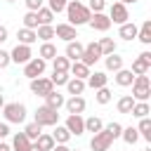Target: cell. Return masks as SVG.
I'll return each mask as SVG.
<instances>
[{
    "label": "cell",
    "mask_w": 151,
    "mask_h": 151,
    "mask_svg": "<svg viewBox=\"0 0 151 151\" xmlns=\"http://www.w3.org/2000/svg\"><path fill=\"white\" fill-rule=\"evenodd\" d=\"M68 76H73V78H78V80H87L90 68H87L83 61H73V64L68 66Z\"/></svg>",
    "instance_id": "18"
},
{
    "label": "cell",
    "mask_w": 151,
    "mask_h": 151,
    "mask_svg": "<svg viewBox=\"0 0 151 151\" xmlns=\"http://www.w3.org/2000/svg\"><path fill=\"white\" fill-rule=\"evenodd\" d=\"M120 2H123V5H127V2H137V0H120Z\"/></svg>",
    "instance_id": "54"
},
{
    "label": "cell",
    "mask_w": 151,
    "mask_h": 151,
    "mask_svg": "<svg viewBox=\"0 0 151 151\" xmlns=\"http://www.w3.org/2000/svg\"><path fill=\"white\" fill-rule=\"evenodd\" d=\"M132 80H134V73H132L130 68H120V71H116V85H120V87H130Z\"/></svg>",
    "instance_id": "19"
},
{
    "label": "cell",
    "mask_w": 151,
    "mask_h": 151,
    "mask_svg": "<svg viewBox=\"0 0 151 151\" xmlns=\"http://www.w3.org/2000/svg\"><path fill=\"white\" fill-rule=\"evenodd\" d=\"M66 5H68V0H50V12L52 14H59V12L66 9Z\"/></svg>",
    "instance_id": "42"
},
{
    "label": "cell",
    "mask_w": 151,
    "mask_h": 151,
    "mask_svg": "<svg viewBox=\"0 0 151 151\" xmlns=\"http://www.w3.org/2000/svg\"><path fill=\"white\" fill-rule=\"evenodd\" d=\"M35 146H38L40 151H52V149H54V139H52V134H40V137L35 139Z\"/></svg>",
    "instance_id": "34"
},
{
    "label": "cell",
    "mask_w": 151,
    "mask_h": 151,
    "mask_svg": "<svg viewBox=\"0 0 151 151\" xmlns=\"http://www.w3.org/2000/svg\"><path fill=\"white\" fill-rule=\"evenodd\" d=\"M149 97H151L149 76H134V80H132V99L134 101H146Z\"/></svg>",
    "instance_id": "2"
},
{
    "label": "cell",
    "mask_w": 151,
    "mask_h": 151,
    "mask_svg": "<svg viewBox=\"0 0 151 151\" xmlns=\"http://www.w3.org/2000/svg\"><path fill=\"white\" fill-rule=\"evenodd\" d=\"M2 116H5V123H24L26 120V106L19 104V101L5 104L2 106Z\"/></svg>",
    "instance_id": "3"
},
{
    "label": "cell",
    "mask_w": 151,
    "mask_h": 151,
    "mask_svg": "<svg viewBox=\"0 0 151 151\" xmlns=\"http://www.w3.org/2000/svg\"><path fill=\"white\" fill-rule=\"evenodd\" d=\"M26 7H28V12H38L42 7V0H26Z\"/></svg>",
    "instance_id": "47"
},
{
    "label": "cell",
    "mask_w": 151,
    "mask_h": 151,
    "mask_svg": "<svg viewBox=\"0 0 151 151\" xmlns=\"http://www.w3.org/2000/svg\"><path fill=\"white\" fill-rule=\"evenodd\" d=\"M5 106V94H2V90H0V109Z\"/></svg>",
    "instance_id": "52"
},
{
    "label": "cell",
    "mask_w": 151,
    "mask_h": 151,
    "mask_svg": "<svg viewBox=\"0 0 151 151\" xmlns=\"http://www.w3.org/2000/svg\"><path fill=\"white\" fill-rule=\"evenodd\" d=\"M106 83H109V76H106L104 71H94V73H90V76H87V80H85V85H90L92 90L106 87Z\"/></svg>",
    "instance_id": "16"
},
{
    "label": "cell",
    "mask_w": 151,
    "mask_h": 151,
    "mask_svg": "<svg viewBox=\"0 0 151 151\" xmlns=\"http://www.w3.org/2000/svg\"><path fill=\"white\" fill-rule=\"evenodd\" d=\"M38 57H40V59H45V61H47V59H54V57H57V47H54L52 42H42V45H40Z\"/></svg>",
    "instance_id": "33"
},
{
    "label": "cell",
    "mask_w": 151,
    "mask_h": 151,
    "mask_svg": "<svg viewBox=\"0 0 151 151\" xmlns=\"http://www.w3.org/2000/svg\"><path fill=\"white\" fill-rule=\"evenodd\" d=\"M68 66H71V61L66 59V57H54L52 59V68H54V73H68Z\"/></svg>",
    "instance_id": "30"
},
{
    "label": "cell",
    "mask_w": 151,
    "mask_h": 151,
    "mask_svg": "<svg viewBox=\"0 0 151 151\" xmlns=\"http://www.w3.org/2000/svg\"><path fill=\"white\" fill-rule=\"evenodd\" d=\"M54 35L61 38V40H66V42H71V40L78 38V31H76V26H71V24H57Z\"/></svg>",
    "instance_id": "12"
},
{
    "label": "cell",
    "mask_w": 151,
    "mask_h": 151,
    "mask_svg": "<svg viewBox=\"0 0 151 151\" xmlns=\"http://www.w3.org/2000/svg\"><path fill=\"white\" fill-rule=\"evenodd\" d=\"M64 101H66L64 94H59V92H54V90L45 97V106H50V109H54V111H59V109L64 106Z\"/></svg>",
    "instance_id": "23"
},
{
    "label": "cell",
    "mask_w": 151,
    "mask_h": 151,
    "mask_svg": "<svg viewBox=\"0 0 151 151\" xmlns=\"http://www.w3.org/2000/svg\"><path fill=\"white\" fill-rule=\"evenodd\" d=\"M137 40L144 45H151V19H146L139 28H137Z\"/></svg>",
    "instance_id": "22"
},
{
    "label": "cell",
    "mask_w": 151,
    "mask_h": 151,
    "mask_svg": "<svg viewBox=\"0 0 151 151\" xmlns=\"http://www.w3.org/2000/svg\"><path fill=\"white\" fill-rule=\"evenodd\" d=\"M111 97H113V94H111V90H109V87H99V90H97V94H94L97 104H101V106H104V104H109V101H111Z\"/></svg>",
    "instance_id": "40"
},
{
    "label": "cell",
    "mask_w": 151,
    "mask_h": 151,
    "mask_svg": "<svg viewBox=\"0 0 151 151\" xmlns=\"http://www.w3.org/2000/svg\"><path fill=\"white\" fill-rule=\"evenodd\" d=\"M24 134H26L28 139H38V137L42 134V127H40L38 123H28V125L24 127Z\"/></svg>",
    "instance_id": "39"
},
{
    "label": "cell",
    "mask_w": 151,
    "mask_h": 151,
    "mask_svg": "<svg viewBox=\"0 0 151 151\" xmlns=\"http://www.w3.org/2000/svg\"><path fill=\"white\" fill-rule=\"evenodd\" d=\"M9 59H12L14 64H26V61L33 59V52H31L28 45H17V47L9 52Z\"/></svg>",
    "instance_id": "11"
},
{
    "label": "cell",
    "mask_w": 151,
    "mask_h": 151,
    "mask_svg": "<svg viewBox=\"0 0 151 151\" xmlns=\"http://www.w3.org/2000/svg\"><path fill=\"white\" fill-rule=\"evenodd\" d=\"M31 151H40V149H38V146H35V144H31Z\"/></svg>",
    "instance_id": "53"
},
{
    "label": "cell",
    "mask_w": 151,
    "mask_h": 151,
    "mask_svg": "<svg viewBox=\"0 0 151 151\" xmlns=\"http://www.w3.org/2000/svg\"><path fill=\"white\" fill-rule=\"evenodd\" d=\"M149 113H151L149 101H134V106H132V111H130V116H134V118H146Z\"/></svg>",
    "instance_id": "26"
},
{
    "label": "cell",
    "mask_w": 151,
    "mask_h": 151,
    "mask_svg": "<svg viewBox=\"0 0 151 151\" xmlns=\"http://www.w3.org/2000/svg\"><path fill=\"white\" fill-rule=\"evenodd\" d=\"M68 78H71L68 73H52V78H50V80H52V85H57V87H59V85H66V83H68Z\"/></svg>",
    "instance_id": "44"
},
{
    "label": "cell",
    "mask_w": 151,
    "mask_h": 151,
    "mask_svg": "<svg viewBox=\"0 0 151 151\" xmlns=\"http://www.w3.org/2000/svg\"><path fill=\"white\" fill-rule=\"evenodd\" d=\"M64 106H66L68 116H80V113L85 111L87 101H85L83 97H71V99H66V101H64Z\"/></svg>",
    "instance_id": "13"
},
{
    "label": "cell",
    "mask_w": 151,
    "mask_h": 151,
    "mask_svg": "<svg viewBox=\"0 0 151 151\" xmlns=\"http://www.w3.org/2000/svg\"><path fill=\"white\" fill-rule=\"evenodd\" d=\"M99 59H101L99 45H97V42H87V45H85V50H83V57H80V61H83V64L90 68V66H94Z\"/></svg>",
    "instance_id": "8"
},
{
    "label": "cell",
    "mask_w": 151,
    "mask_h": 151,
    "mask_svg": "<svg viewBox=\"0 0 151 151\" xmlns=\"http://www.w3.org/2000/svg\"><path fill=\"white\" fill-rule=\"evenodd\" d=\"M104 61H106V68H109V71H113V73L123 68V57H118L116 52H113V54H106V59H104Z\"/></svg>",
    "instance_id": "31"
},
{
    "label": "cell",
    "mask_w": 151,
    "mask_h": 151,
    "mask_svg": "<svg viewBox=\"0 0 151 151\" xmlns=\"http://www.w3.org/2000/svg\"><path fill=\"white\" fill-rule=\"evenodd\" d=\"M83 50H85V45H83V42H78V40H71V42L66 45V59H68V61H80V57H83Z\"/></svg>",
    "instance_id": "17"
},
{
    "label": "cell",
    "mask_w": 151,
    "mask_h": 151,
    "mask_svg": "<svg viewBox=\"0 0 151 151\" xmlns=\"http://www.w3.org/2000/svg\"><path fill=\"white\" fill-rule=\"evenodd\" d=\"M24 28H31V31L38 28V17H35V12H26V14H24Z\"/></svg>",
    "instance_id": "41"
},
{
    "label": "cell",
    "mask_w": 151,
    "mask_h": 151,
    "mask_svg": "<svg viewBox=\"0 0 151 151\" xmlns=\"http://www.w3.org/2000/svg\"><path fill=\"white\" fill-rule=\"evenodd\" d=\"M35 38H40L42 42H50V40L54 38V26H38Z\"/></svg>",
    "instance_id": "35"
},
{
    "label": "cell",
    "mask_w": 151,
    "mask_h": 151,
    "mask_svg": "<svg viewBox=\"0 0 151 151\" xmlns=\"http://www.w3.org/2000/svg\"><path fill=\"white\" fill-rule=\"evenodd\" d=\"M85 80H78V78H68V83H66V90H68V94L71 97H80L83 92H85Z\"/></svg>",
    "instance_id": "20"
},
{
    "label": "cell",
    "mask_w": 151,
    "mask_h": 151,
    "mask_svg": "<svg viewBox=\"0 0 151 151\" xmlns=\"http://www.w3.org/2000/svg\"><path fill=\"white\" fill-rule=\"evenodd\" d=\"M104 130L116 139V137H120V132H123V125L120 123H109V125H104Z\"/></svg>",
    "instance_id": "43"
},
{
    "label": "cell",
    "mask_w": 151,
    "mask_h": 151,
    "mask_svg": "<svg viewBox=\"0 0 151 151\" xmlns=\"http://www.w3.org/2000/svg\"><path fill=\"white\" fill-rule=\"evenodd\" d=\"M144 151H151V149H144Z\"/></svg>",
    "instance_id": "55"
},
{
    "label": "cell",
    "mask_w": 151,
    "mask_h": 151,
    "mask_svg": "<svg viewBox=\"0 0 151 151\" xmlns=\"http://www.w3.org/2000/svg\"><path fill=\"white\" fill-rule=\"evenodd\" d=\"M97 45H99L101 57H106V54H113V52H116V42H113V38H101Z\"/></svg>",
    "instance_id": "32"
},
{
    "label": "cell",
    "mask_w": 151,
    "mask_h": 151,
    "mask_svg": "<svg viewBox=\"0 0 151 151\" xmlns=\"http://www.w3.org/2000/svg\"><path fill=\"white\" fill-rule=\"evenodd\" d=\"M120 137L125 139V144H137V139H139V132H137V127H123V132H120Z\"/></svg>",
    "instance_id": "37"
},
{
    "label": "cell",
    "mask_w": 151,
    "mask_h": 151,
    "mask_svg": "<svg viewBox=\"0 0 151 151\" xmlns=\"http://www.w3.org/2000/svg\"><path fill=\"white\" fill-rule=\"evenodd\" d=\"M149 68H151V52H142L134 61H132V73L134 76H146L149 73Z\"/></svg>",
    "instance_id": "9"
},
{
    "label": "cell",
    "mask_w": 151,
    "mask_h": 151,
    "mask_svg": "<svg viewBox=\"0 0 151 151\" xmlns=\"http://www.w3.org/2000/svg\"><path fill=\"white\" fill-rule=\"evenodd\" d=\"M132 106H134L132 94H125V97H120V99H118V113H130V111H132Z\"/></svg>",
    "instance_id": "36"
},
{
    "label": "cell",
    "mask_w": 151,
    "mask_h": 151,
    "mask_svg": "<svg viewBox=\"0 0 151 151\" xmlns=\"http://www.w3.org/2000/svg\"><path fill=\"white\" fill-rule=\"evenodd\" d=\"M101 127H104V123H101V118H97V116H92V118L85 120V132H94V134H97Z\"/></svg>",
    "instance_id": "38"
},
{
    "label": "cell",
    "mask_w": 151,
    "mask_h": 151,
    "mask_svg": "<svg viewBox=\"0 0 151 151\" xmlns=\"http://www.w3.org/2000/svg\"><path fill=\"white\" fill-rule=\"evenodd\" d=\"M0 151H12V146H9V144H5V142H0Z\"/></svg>",
    "instance_id": "51"
},
{
    "label": "cell",
    "mask_w": 151,
    "mask_h": 151,
    "mask_svg": "<svg viewBox=\"0 0 151 151\" xmlns=\"http://www.w3.org/2000/svg\"><path fill=\"white\" fill-rule=\"evenodd\" d=\"M118 35H120L123 40H134V38H137V26H134V24H130V21H125V24H120Z\"/></svg>",
    "instance_id": "24"
},
{
    "label": "cell",
    "mask_w": 151,
    "mask_h": 151,
    "mask_svg": "<svg viewBox=\"0 0 151 151\" xmlns=\"http://www.w3.org/2000/svg\"><path fill=\"white\" fill-rule=\"evenodd\" d=\"M104 7H106V0H90V12L92 14H97V12H104Z\"/></svg>",
    "instance_id": "45"
},
{
    "label": "cell",
    "mask_w": 151,
    "mask_h": 151,
    "mask_svg": "<svg viewBox=\"0 0 151 151\" xmlns=\"http://www.w3.org/2000/svg\"><path fill=\"white\" fill-rule=\"evenodd\" d=\"M7 134H9V125H7V123H0V139L7 137Z\"/></svg>",
    "instance_id": "48"
},
{
    "label": "cell",
    "mask_w": 151,
    "mask_h": 151,
    "mask_svg": "<svg viewBox=\"0 0 151 151\" xmlns=\"http://www.w3.org/2000/svg\"><path fill=\"white\" fill-rule=\"evenodd\" d=\"M7 2H14V0H7Z\"/></svg>",
    "instance_id": "57"
},
{
    "label": "cell",
    "mask_w": 151,
    "mask_h": 151,
    "mask_svg": "<svg viewBox=\"0 0 151 151\" xmlns=\"http://www.w3.org/2000/svg\"><path fill=\"white\" fill-rule=\"evenodd\" d=\"M111 144H113V137H111V134H109V132L101 127V130H99V132L92 137L90 149H92V151H109V149H111Z\"/></svg>",
    "instance_id": "6"
},
{
    "label": "cell",
    "mask_w": 151,
    "mask_h": 151,
    "mask_svg": "<svg viewBox=\"0 0 151 151\" xmlns=\"http://www.w3.org/2000/svg\"><path fill=\"white\" fill-rule=\"evenodd\" d=\"M52 90H54V85H52L50 78H42V76H40V78H33V80H31V92L38 94V97H47Z\"/></svg>",
    "instance_id": "10"
},
{
    "label": "cell",
    "mask_w": 151,
    "mask_h": 151,
    "mask_svg": "<svg viewBox=\"0 0 151 151\" xmlns=\"http://www.w3.org/2000/svg\"><path fill=\"white\" fill-rule=\"evenodd\" d=\"M71 134H76V137H80L83 132H85V120H83V116H68L66 118V125H64Z\"/></svg>",
    "instance_id": "14"
},
{
    "label": "cell",
    "mask_w": 151,
    "mask_h": 151,
    "mask_svg": "<svg viewBox=\"0 0 151 151\" xmlns=\"http://www.w3.org/2000/svg\"><path fill=\"white\" fill-rule=\"evenodd\" d=\"M17 38H19V45H33L38 38H35V31H31V28H21V31H17Z\"/></svg>",
    "instance_id": "25"
},
{
    "label": "cell",
    "mask_w": 151,
    "mask_h": 151,
    "mask_svg": "<svg viewBox=\"0 0 151 151\" xmlns=\"http://www.w3.org/2000/svg\"><path fill=\"white\" fill-rule=\"evenodd\" d=\"M35 17H38V26H52L54 14L50 12V7H40V9L35 12Z\"/></svg>",
    "instance_id": "28"
},
{
    "label": "cell",
    "mask_w": 151,
    "mask_h": 151,
    "mask_svg": "<svg viewBox=\"0 0 151 151\" xmlns=\"http://www.w3.org/2000/svg\"><path fill=\"white\" fill-rule=\"evenodd\" d=\"M71 151H78V149H71Z\"/></svg>",
    "instance_id": "56"
},
{
    "label": "cell",
    "mask_w": 151,
    "mask_h": 151,
    "mask_svg": "<svg viewBox=\"0 0 151 151\" xmlns=\"http://www.w3.org/2000/svg\"><path fill=\"white\" fill-rule=\"evenodd\" d=\"M130 19V14H127V5H123V2H113L111 7H109V21L111 24H125Z\"/></svg>",
    "instance_id": "7"
},
{
    "label": "cell",
    "mask_w": 151,
    "mask_h": 151,
    "mask_svg": "<svg viewBox=\"0 0 151 151\" xmlns=\"http://www.w3.org/2000/svg\"><path fill=\"white\" fill-rule=\"evenodd\" d=\"M66 17H68L66 24H71V26H83V24L90 21L92 12H90L87 5H83V2H78V0H68V5H66Z\"/></svg>",
    "instance_id": "1"
},
{
    "label": "cell",
    "mask_w": 151,
    "mask_h": 151,
    "mask_svg": "<svg viewBox=\"0 0 151 151\" xmlns=\"http://www.w3.org/2000/svg\"><path fill=\"white\" fill-rule=\"evenodd\" d=\"M9 64H12V59H9V52L0 50V68H7Z\"/></svg>",
    "instance_id": "46"
},
{
    "label": "cell",
    "mask_w": 151,
    "mask_h": 151,
    "mask_svg": "<svg viewBox=\"0 0 151 151\" xmlns=\"http://www.w3.org/2000/svg\"><path fill=\"white\" fill-rule=\"evenodd\" d=\"M12 149L14 151H31V139L24 132H17L14 139H12Z\"/></svg>",
    "instance_id": "21"
},
{
    "label": "cell",
    "mask_w": 151,
    "mask_h": 151,
    "mask_svg": "<svg viewBox=\"0 0 151 151\" xmlns=\"http://www.w3.org/2000/svg\"><path fill=\"white\" fill-rule=\"evenodd\" d=\"M33 123H38L40 127H54L57 123H59V113L54 111V109H50V106H38V111H35V120Z\"/></svg>",
    "instance_id": "4"
},
{
    "label": "cell",
    "mask_w": 151,
    "mask_h": 151,
    "mask_svg": "<svg viewBox=\"0 0 151 151\" xmlns=\"http://www.w3.org/2000/svg\"><path fill=\"white\" fill-rule=\"evenodd\" d=\"M87 24H90V26H92L94 31H101V33L111 28V21H109V17H106L104 12H97V14H92Z\"/></svg>",
    "instance_id": "15"
},
{
    "label": "cell",
    "mask_w": 151,
    "mask_h": 151,
    "mask_svg": "<svg viewBox=\"0 0 151 151\" xmlns=\"http://www.w3.org/2000/svg\"><path fill=\"white\" fill-rule=\"evenodd\" d=\"M52 139H54V144H66V142L71 139V132H68V130H66L64 125H54Z\"/></svg>",
    "instance_id": "27"
},
{
    "label": "cell",
    "mask_w": 151,
    "mask_h": 151,
    "mask_svg": "<svg viewBox=\"0 0 151 151\" xmlns=\"http://www.w3.org/2000/svg\"><path fill=\"white\" fill-rule=\"evenodd\" d=\"M52 151H71V149H68L66 144H54V149H52Z\"/></svg>",
    "instance_id": "50"
},
{
    "label": "cell",
    "mask_w": 151,
    "mask_h": 151,
    "mask_svg": "<svg viewBox=\"0 0 151 151\" xmlns=\"http://www.w3.org/2000/svg\"><path fill=\"white\" fill-rule=\"evenodd\" d=\"M45 68H47V61L40 59V57H33L31 61L24 64V76H26L28 80H33V78H40V76L45 73Z\"/></svg>",
    "instance_id": "5"
},
{
    "label": "cell",
    "mask_w": 151,
    "mask_h": 151,
    "mask_svg": "<svg viewBox=\"0 0 151 151\" xmlns=\"http://www.w3.org/2000/svg\"><path fill=\"white\" fill-rule=\"evenodd\" d=\"M137 132L139 137H144L146 142H151V118H139V125H137Z\"/></svg>",
    "instance_id": "29"
},
{
    "label": "cell",
    "mask_w": 151,
    "mask_h": 151,
    "mask_svg": "<svg viewBox=\"0 0 151 151\" xmlns=\"http://www.w3.org/2000/svg\"><path fill=\"white\" fill-rule=\"evenodd\" d=\"M7 35H9L7 26H0V42H5V40H7Z\"/></svg>",
    "instance_id": "49"
}]
</instances>
